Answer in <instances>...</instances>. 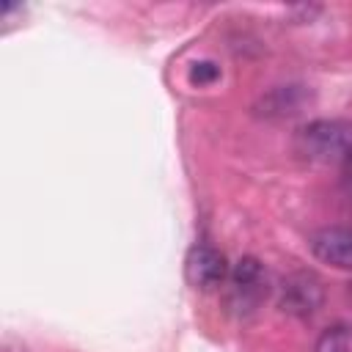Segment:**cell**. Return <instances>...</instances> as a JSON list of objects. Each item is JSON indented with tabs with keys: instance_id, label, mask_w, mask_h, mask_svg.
Instances as JSON below:
<instances>
[{
	"instance_id": "cell-1",
	"label": "cell",
	"mask_w": 352,
	"mask_h": 352,
	"mask_svg": "<svg viewBox=\"0 0 352 352\" xmlns=\"http://www.w3.org/2000/svg\"><path fill=\"white\" fill-rule=\"evenodd\" d=\"M297 151L322 165L352 162V118H316L297 132Z\"/></svg>"
},
{
	"instance_id": "cell-2",
	"label": "cell",
	"mask_w": 352,
	"mask_h": 352,
	"mask_svg": "<svg viewBox=\"0 0 352 352\" xmlns=\"http://www.w3.org/2000/svg\"><path fill=\"white\" fill-rule=\"evenodd\" d=\"M226 305L231 314L236 316H250L261 308V302L267 300L270 294V278H267V270L258 258L253 256H245L239 258L228 278H226Z\"/></svg>"
},
{
	"instance_id": "cell-3",
	"label": "cell",
	"mask_w": 352,
	"mask_h": 352,
	"mask_svg": "<svg viewBox=\"0 0 352 352\" xmlns=\"http://www.w3.org/2000/svg\"><path fill=\"white\" fill-rule=\"evenodd\" d=\"M322 302H324V286H322L316 272L297 270V272L283 278L280 294H278V305L283 314L302 319V316L316 314L322 308Z\"/></svg>"
},
{
	"instance_id": "cell-4",
	"label": "cell",
	"mask_w": 352,
	"mask_h": 352,
	"mask_svg": "<svg viewBox=\"0 0 352 352\" xmlns=\"http://www.w3.org/2000/svg\"><path fill=\"white\" fill-rule=\"evenodd\" d=\"M231 267L226 261V256L209 245V242H195L190 250H187V258H184V278L192 289H201V292H209V289H217L226 283Z\"/></svg>"
},
{
	"instance_id": "cell-5",
	"label": "cell",
	"mask_w": 352,
	"mask_h": 352,
	"mask_svg": "<svg viewBox=\"0 0 352 352\" xmlns=\"http://www.w3.org/2000/svg\"><path fill=\"white\" fill-rule=\"evenodd\" d=\"M311 253L336 270L352 272V226H324L311 236Z\"/></svg>"
},
{
	"instance_id": "cell-6",
	"label": "cell",
	"mask_w": 352,
	"mask_h": 352,
	"mask_svg": "<svg viewBox=\"0 0 352 352\" xmlns=\"http://www.w3.org/2000/svg\"><path fill=\"white\" fill-rule=\"evenodd\" d=\"M311 352H352V324L336 322L319 333Z\"/></svg>"
},
{
	"instance_id": "cell-7",
	"label": "cell",
	"mask_w": 352,
	"mask_h": 352,
	"mask_svg": "<svg viewBox=\"0 0 352 352\" xmlns=\"http://www.w3.org/2000/svg\"><path fill=\"white\" fill-rule=\"evenodd\" d=\"M220 77V66L214 63V60H198V63H192V69H190V82L192 85H209V82H214Z\"/></svg>"
},
{
	"instance_id": "cell-8",
	"label": "cell",
	"mask_w": 352,
	"mask_h": 352,
	"mask_svg": "<svg viewBox=\"0 0 352 352\" xmlns=\"http://www.w3.org/2000/svg\"><path fill=\"white\" fill-rule=\"evenodd\" d=\"M341 184H344V190L352 195V162L341 165Z\"/></svg>"
}]
</instances>
